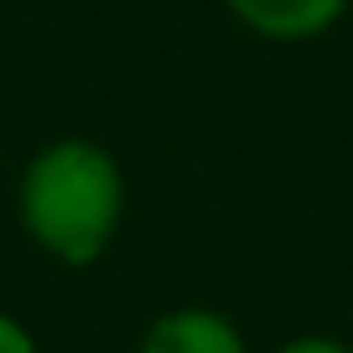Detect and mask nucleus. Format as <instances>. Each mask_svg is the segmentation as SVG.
Here are the masks:
<instances>
[{
  "mask_svg": "<svg viewBox=\"0 0 353 353\" xmlns=\"http://www.w3.org/2000/svg\"><path fill=\"white\" fill-rule=\"evenodd\" d=\"M125 166L88 135H57L16 176V223L47 260L83 270L110 254L125 223Z\"/></svg>",
  "mask_w": 353,
  "mask_h": 353,
  "instance_id": "obj_1",
  "label": "nucleus"
},
{
  "mask_svg": "<svg viewBox=\"0 0 353 353\" xmlns=\"http://www.w3.org/2000/svg\"><path fill=\"white\" fill-rule=\"evenodd\" d=\"M223 11L260 42H317L327 37L343 16L353 11V0H219Z\"/></svg>",
  "mask_w": 353,
  "mask_h": 353,
  "instance_id": "obj_2",
  "label": "nucleus"
},
{
  "mask_svg": "<svg viewBox=\"0 0 353 353\" xmlns=\"http://www.w3.org/2000/svg\"><path fill=\"white\" fill-rule=\"evenodd\" d=\"M135 353H250V338L219 307H166L145 322Z\"/></svg>",
  "mask_w": 353,
  "mask_h": 353,
  "instance_id": "obj_3",
  "label": "nucleus"
},
{
  "mask_svg": "<svg viewBox=\"0 0 353 353\" xmlns=\"http://www.w3.org/2000/svg\"><path fill=\"white\" fill-rule=\"evenodd\" d=\"M270 353H353V343L332 338V332H296V338H286Z\"/></svg>",
  "mask_w": 353,
  "mask_h": 353,
  "instance_id": "obj_4",
  "label": "nucleus"
},
{
  "mask_svg": "<svg viewBox=\"0 0 353 353\" xmlns=\"http://www.w3.org/2000/svg\"><path fill=\"white\" fill-rule=\"evenodd\" d=\"M0 353H42L32 338V327H26L21 317H11V312H0Z\"/></svg>",
  "mask_w": 353,
  "mask_h": 353,
  "instance_id": "obj_5",
  "label": "nucleus"
}]
</instances>
